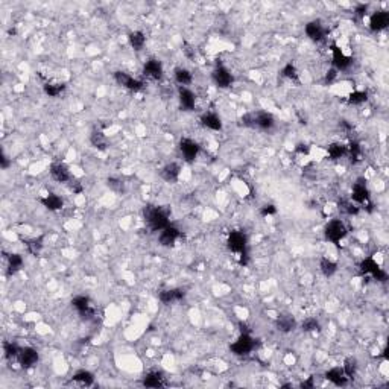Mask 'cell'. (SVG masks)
Instances as JSON below:
<instances>
[{
	"instance_id": "obj_2",
	"label": "cell",
	"mask_w": 389,
	"mask_h": 389,
	"mask_svg": "<svg viewBox=\"0 0 389 389\" xmlns=\"http://www.w3.org/2000/svg\"><path fill=\"white\" fill-rule=\"evenodd\" d=\"M359 270L362 276H371L372 278H376L377 282H382L384 283L388 280V274L386 270L383 268H380V264L377 263L376 258L372 257H366L360 262L359 264Z\"/></svg>"
},
{
	"instance_id": "obj_13",
	"label": "cell",
	"mask_w": 389,
	"mask_h": 389,
	"mask_svg": "<svg viewBox=\"0 0 389 389\" xmlns=\"http://www.w3.org/2000/svg\"><path fill=\"white\" fill-rule=\"evenodd\" d=\"M143 74L152 81H160L163 78V64L158 60H149L143 66Z\"/></svg>"
},
{
	"instance_id": "obj_38",
	"label": "cell",
	"mask_w": 389,
	"mask_h": 389,
	"mask_svg": "<svg viewBox=\"0 0 389 389\" xmlns=\"http://www.w3.org/2000/svg\"><path fill=\"white\" fill-rule=\"evenodd\" d=\"M26 248L30 254L36 256L40 254L42 250H43V238H35V239H30L26 242Z\"/></svg>"
},
{
	"instance_id": "obj_1",
	"label": "cell",
	"mask_w": 389,
	"mask_h": 389,
	"mask_svg": "<svg viewBox=\"0 0 389 389\" xmlns=\"http://www.w3.org/2000/svg\"><path fill=\"white\" fill-rule=\"evenodd\" d=\"M144 220L152 231H162L168 225H170L169 216L160 207H149L148 210H144Z\"/></svg>"
},
{
	"instance_id": "obj_15",
	"label": "cell",
	"mask_w": 389,
	"mask_h": 389,
	"mask_svg": "<svg viewBox=\"0 0 389 389\" xmlns=\"http://www.w3.org/2000/svg\"><path fill=\"white\" fill-rule=\"evenodd\" d=\"M389 26V12L388 11H376L370 17V29L372 32H380Z\"/></svg>"
},
{
	"instance_id": "obj_40",
	"label": "cell",
	"mask_w": 389,
	"mask_h": 389,
	"mask_svg": "<svg viewBox=\"0 0 389 389\" xmlns=\"http://www.w3.org/2000/svg\"><path fill=\"white\" fill-rule=\"evenodd\" d=\"M301 328L304 332H318L321 328V326H320V321L316 318H307V320L302 321Z\"/></svg>"
},
{
	"instance_id": "obj_28",
	"label": "cell",
	"mask_w": 389,
	"mask_h": 389,
	"mask_svg": "<svg viewBox=\"0 0 389 389\" xmlns=\"http://www.w3.org/2000/svg\"><path fill=\"white\" fill-rule=\"evenodd\" d=\"M143 384H144L146 388H160V386L164 384V377H163V374L158 372V371L149 372V374L144 377Z\"/></svg>"
},
{
	"instance_id": "obj_20",
	"label": "cell",
	"mask_w": 389,
	"mask_h": 389,
	"mask_svg": "<svg viewBox=\"0 0 389 389\" xmlns=\"http://www.w3.org/2000/svg\"><path fill=\"white\" fill-rule=\"evenodd\" d=\"M201 125L212 131H220L222 130V120L216 112H204L201 116Z\"/></svg>"
},
{
	"instance_id": "obj_31",
	"label": "cell",
	"mask_w": 389,
	"mask_h": 389,
	"mask_svg": "<svg viewBox=\"0 0 389 389\" xmlns=\"http://www.w3.org/2000/svg\"><path fill=\"white\" fill-rule=\"evenodd\" d=\"M320 269H321V272H322V274H324L326 277H332V276L336 274L338 264H336L333 260L324 257V258H321V262H320Z\"/></svg>"
},
{
	"instance_id": "obj_35",
	"label": "cell",
	"mask_w": 389,
	"mask_h": 389,
	"mask_svg": "<svg viewBox=\"0 0 389 389\" xmlns=\"http://www.w3.org/2000/svg\"><path fill=\"white\" fill-rule=\"evenodd\" d=\"M342 370H344V374H345L348 378H352V377L356 374V371H358V360H356L354 358L345 359V360H344V365H342Z\"/></svg>"
},
{
	"instance_id": "obj_22",
	"label": "cell",
	"mask_w": 389,
	"mask_h": 389,
	"mask_svg": "<svg viewBox=\"0 0 389 389\" xmlns=\"http://www.w3.org/2000/svg\"><path fill=\"white\" fill-rule=\"evenodd\" d=\"M326 378L328 382H332L333 384L336 386H345L348 383V377L344 374V370L340 366H334V368H330L327 372H326Z\"/></svg>"
},
{
	"instance_id": "obj_27",
	"label": "cell",
	"mask_w": 389,
	"mask_h": 389,
	"mask_svg": "<svg viewBox=\"0 0 389 389\" xmlns=\"http://www.w3.org/2000/svg\"><path fill=\"white\" fill-rule=\"evenodd\" d=\"M128 42L134 50H142L146 44V36L142 30H134L128 35Z\"/></svg>"
},
{
	"instance_id": "obj_10",
	"label": "cell",
	"mask_w": 389,
	"mask_h": 389,
	"mask_svg": "<svg viewBox=\"0 0 389 389\" xmlns=\"http://www.w3.org/2000/svg\"><path fill=\"white\" fill-rule=\"evenodd\" d=\"M72 306L78 310V314H80L82 318H87L90 320L92 316H94V310L92 308V304H90V298L86 296V295H78L72 300Z\"/></svg>"
},
{
	"instance_id": "obj_46",
	"label": "cell",
	"mask_w": 389,
	"mask_h": 389,
	"mask_svg": "<svg viewBox=\"0 0 389 389\" xmlns=\"http://www.w3.org/2000/svg\"><path fill=\"white\" fill-rule=\"evenodd\" d=\"M296 152H300V154H308V148L306 146V144H298L296 146Z\"/></svg>"
},
{
	"instance_id": "obj_30",
	"label": "cell",
	"mask_w": 389,
	"mask_h": 389,
	"mask_svg": "<svg viewBox=\"0 0 389 389\" xmlns=\"http://www.w3.org/2000/svg\"><path fill=\"white\" fill-rule=\"evenodd\" d=\"M327 154H328L330 160H339L346 155V146L342 143H332L327 148Z\"/></svg>"
},
{
	"instance_id": "obj_43",
	"label": "cell",
	"mask_w": 389,
	"mask_h": 389,
	"mask_svg": "<svg viewBox=\"0 0 389 389\" xmlns=\"http://www.w3.org/2000/svg\"><path fill=\"white\" fill-rule=\"evenodd\" d=\"M276 213H277V208H276V206H272V204H266V206H263V207L260 208V214H262L263 218L272 216V214H276Z\"/></svg>"
},
{
	"instance_id": "obj_6",
	"label": "cell",
	"mask_w": 389,
	"mask_h": 389,
	"mask_svg": "<svg viewBox=\"0 0 389 389\" xmlns=\"http://www.w3.org/2000/svg\"><path fill=\"white\" fill-rule=\"evenodd\" d=\"M246 234L242 231H231L226 239V246L230 251L236 252V254H242L244 251H246Z\"/></svg>"
},
{
	"instance_id": "obj_18",
	"label": "cell",
	"mask_w": 389,
	"mask_h": 389,
	"mask_svg": "<svg viewBox=\"0 0 389 389\" xmlns=\"http://www.w3.org/2000/svg\"><path fill=\"white\" fill-rule=\"evenodd\" d=\"M180 238V230L172 226V225H168L164 230L160 231V236H158V242L162 246H172L176 239Z\"/></svg>"
},
{
	"instance_id": "obj_5",
	"label": "cell",
	"mask_w": 389,
	"mask_h": 389,
	"mask_svg": "<svg viewBox=\"0 0 389 389\" xmlns=\"http://www.w3.org/2000/svg\"><path fill=\"white\" fill-rule=\"evenodd\" d=\"M352 200L356 202V206L360 207H366L371 212L372 202H371V193L366 187V184L364 181H358L353 186V192H352Z\"/></svg>"
},
{
	"instance_id": "obj_37",
	"label": "cell",
	"mask_w": 389,
	"mask_h": 389,
	"mask_svg": "<svg viewBox=\"0 0 389 389\" xmlns=\"http://www.w3.org/2000/svg\"><path fill=\"white\" fill-rule=\"evenodd\" d=\"M366 100H368V93L366 92H353L346 99V102L350 105H362Z\"/></svg>"
},
{
	"instance_id": "obj_24",
	"label": "cell",
	"mask_w": 389,
	"mask_h": 389,
	"mask_svg": "<svg viewBox=\"0 0 389 389\" xmlns=\"http://www.w3.org/2000/svg\"><path fill=\"white\" fill-rule=\"evenodd\" d=\"M40 202L48 208V210H50V212H58V210H61L62 208V206H64V201H62V198L61 196H58V194H54V193H49V194H46L44 198H42L40 200Z\"/></svg>"
},
{
	"instance_id": "obj_17",
	"label": "cell",
	"mask_w": 389,
	"mask_h": 389,
	"mask_svg": "<svg viewBox=\"0 0 389 389\" xmlns=\"http://www.w3.org/2000/svg\"><path fill=\"white\" fill-rule=\"evenodd\" d=\"M254 124H256V128L263 130V131H269L270 128H274L276 119H274V116L268 111H258V112L254 114Z\"/></svg>"
},
{
	"instance_id": "obj_3",
	"label": "cell",
	"mask_w": 389,
	"mask_h": 389,
	"mask_svg": "<svg viewBox=\"0 0 389 389\" xmlns=\"http://www.w3.org/2000/svg\"><path fill=\"white\" fill-rule=\"evenodd\" d=\"M254 346H256L254 338L248 332H242L240 336L230 345V350H231V353H234L236 356H246L252 352Z\"/></svg>"
},
{
	"instance_id": "obj_33",
	"label": "cell",
	"mask_w": 389,
	"mask_h": 389,
	"mask_svg": "<svg viewBox=\"0 0 389 389\" xmlns=\"http://www.w3.org/2000/svg\"><path fill=\"white\" fill-rule=\"evenodd\" d=\"M64 90H66V84H62V82H48V84L44 86V93H46L49 98H56V96H60Z\"/></svg>"
},
{
	"instance_id": "obj_11",
	"label": "cell",
	"mask_w": 389,
	"mask_h": 389,
	"mask_svg": "<svg viewBox=\"0 0 389 389\" xmlns=\"http://www.w3.org/2000/svg\"><path fill=\"white\" fill-rule=\"evenodd\" d=\"M38 359H40V356H38V352H36L35 348H32V346H24V348H22L20 353H18V358H17L20 366H22V368H26V370L35 366L36 362H38Z\"/></svg>"
},
{
	"instance_id": "obj_29",
	"label": "cell",
	"mask_w": 389,
	"mask_h": 389,
	"mask_svg": "<svg viewBox=\"0 0 389 389\" xmlns=\"http://www.w3.org/2000/svg\"><path fill=\"white\" fill-rule=\"evenodd\" d=\"M73 382H76L81 386H92L94 383V376L87 370H81L73 374Z\"/></svg>"
},
{
	"instance_id": "obj_14",
	"label": "cell",
	"mask_w": 389,
	"mask_h": 389,
	"mask_svg": "<svg viewBox=\"0 0 389 389\" xmlns=\"http://www.w3.org/2000/svg\"><path fill=\"white\" fill-rule=\"evenodd\" d=\"M304 30H306V35L310 38V40H314V42H321V40H324V36H326V29H324V26H322V23L320 20L308 22L306 24Z\"/></svg>"
},
{
	"instance_id": "obj_39",
	"label": "cell",
	"mask_w": 389,
	"mask_h": 389,
	"mask_svg": "<svg viewBox=\"0 0 389 389\" xmlns=\"http://www.w3.org/2000/svg\"><path fill=\"white\" fill-rule=\"evenodd\" d=\"M282 74L286 78V80H290V81H296L298 80V70H296V67L292 62L286 64L282 68Z\"/></svg>"
},
{
	"instance_id": "obj_25",
	"label": "cell",
	"mask_w": 389,
	"mask_h": 389,
	"mask_svg": "<svg viewBox=\"0 0 389 389\" xmlns=\"http://www.w3.org/2000/svg\"><path fill=\"white\" fill-rule=\"evenodd\" d=\"M175 76V81L180 84V87H187L193 82V74L190 70L184 68V67H176L174 72Z\"/></svg>"
},
{
	"instance_id": "obj_21",
	"label": "cell",
	"mask_w": 389,
	"mask_h": 389,
	"mask_svg": "<svg viewBox=\"0 0 389 389\" xmlns=\"http://www.w3.org/2000/svg\"><path fill=\"white\" fill-rule=\"evenodd\" d=\"M50 175L55 181L58 182H67L72 178V174L68 168L64 163H55L50 166Z\"/></svg>"
},
{
	"instance_id": "obj_16",
	"label": "cell",
	"mask_w": 389,
	"mask_h": 389,
	"mask_svg": "<svg viewBox=\"0 0 389 389\" xmlns=\"http://www.w3.org/2000/svg\"><path fill=\"white\" fill-rule=\"evenodd\" d=\"M178 99H180L181 108L186 111H192L194 108V105H196V96H194V93L188 87L178 88Z\"/></svg>"
},
{
	"instance_id": "obj_34",
	"label": "cell",
	"mask_w": 389,
	"mask_h": 389,
	"mask_svg": "<svg viewBox=\"0 0 389 389\" xmlns=\"http://www.w3.org/2000/svg\"><path fill=\"white\" fill-rule=\"evenodd\" d=\"M23 266V257L20 254H10L8 256V270L10 274H16Z\"/></svg>"
},
{
	"instance_id": "obj_4",
	"label": "cell",
	"mask_w": 389,
	"mask_h": 389,
	"mask_svg": "<svg viewBox=\"0 0 389 389\" xmlns=\"http://www.w3.org/2000/svg\"><path fill=\"white\" fill-rule=\"evenodd\" d=\"M346 226L345 224L340 220V219H333L330 220L326 228H324V234H326V239L330 240L332 244H338L340 242L345 236H346Z\"/></svg>"
},
{
	"instance_id": "obj_36",
	"label": "cell",
	"mask_w": 389,
	"mask_h": 389,
	"mask_svg": "<svg viewBox=\"0 0 389 389\" xmlns=\"http://www.w3.org/2000/svg\"><path fill=\"white\" fill-rule=\"evenodd\" d=\"M20 350L22 348L17 344H14V342H5L4 344V353H5L6 359H17Z\"/></svg>"
},
{
	"instance_id": "obj_23",
	"label": "cell",
	"mask_w": 389,
	"mask_h": 389,
	"mask_svg": "<svg viewBox=\"0 0 389 389\" xmlns=\"http://www.w3.org/2000/svg\"><path fill=\"white\" fill-rule=\"evenodd\" d=\"M181 174V168L178 163H168L163 169H162V178L168 182H176Z\"/></svg>"
},
{
	"instance_id": "obj_32",
	"label": "cell",
	"mask_w": 389,
	"mask_h": 389,
	"mask_svg": "<svg viewBox=\"0 0 389 389\" xmlns=\"http://www.w3.org/2000/svg\"><path fill=\"white\" fill-rule=\"evenodd\" d=\"M346 155L350 158H352V162H359L360 160V157H362V148H360V144L358 143V142H354V140H352L348 143V146H346Z\"/></svg>"
},
{
	"instance_id": "obj_42",
	"label": "cell",
	"mask_w": 389,
	"mask_h": 389,
	"mask_svg": "<svg viewBox=\"0 0 389 389\" xmlns=\"http://www.w3.org/2000/svg\"><path fill=\"white\" fill-rule=\"evenodd\" d=\"M92 143H93V146L98 148V149H105V138H104V136L99 134V132H94V134L92 136Z\"/></svg>"
},
{
	"instance_id": "obj_7",
	"label": "cell",
	"mask_w": 389,
	"mask_h": 389,
	"mask_svg": "<svg viewBox=\"0 0 389 389\" xmlns=\"http://www.w3.org/2000/svg\"><path fill=\"white\" fill-rule=\"evenodd\" d=\"M332 54H333V68L338 70V72H346L350 67L353 66V58L348 56L344 54V50L336 46V44H332Z\"/></svg>"
},
{
	"instance_id": "obj_41",
	"label": "cell",
	"mask_w": 389,
	"mask_h": 389,
	"mask_svg": "<svg viewBox=\"0 0 389 389\" xmlns=\"http://www.w3.org/2000/svg\"><path fill=\"white\" fill-rule=\"evenodd\" d=\"M339 208H340L344 213L350 214V216H353V214H358V213H359V207H358L356 204H353V202H350V201H340V202H339Z\"/></svg>"
},
{
	"instance_id": "obj_8",
	"label": "cell",
	"mask_w": 389,
	"mask_h": 389,
	"mask_svg": "<svg viewBox=\"0 0 389 389\" xmlns=\"http://www.w3.org/2000/svg\"><path fill=\"white\" fill-rule=\"evenodd\" d=\"M114 80H116V82H118L119 86H122V87H125V88H128L131 92H138L144 86L143 81L136 80V78H132L131 74H128L125 72H120V70L114 73Z\"/></svg>"
},
{
	"instance_id": "obj_45",
	"label": "cell",
	"mask_w": 389,
	"mask_h": 389,
	"mask_svg": "<svg viewBox=\"0 0 389 389\" xmlns=\"http://www.w3.org/2000/svg\"><path fill=\"white\" fill-rule=\"evenodd\" d=\"M336 78H338V70L332 68V70H328L327 74H326V82H327V84H332V82L336 80Z\"/></svg>"
},
{
	"instance_id": "obj_12",
	"label": "cell",
	"mask_w": 389,
	"mask_h": 389,
	"mask_svg": "<svg viewBox=\"0 0 389 389\" xmlns=\"http://www.w3.org/2000/svg\"><path fill=\"white\" fill-rule=\"evenodd\" d=\"M180 150H181V154H182L184 160L188 162V163H192V162H194V158L198 157V154H200V144L194 142V140H192V138H182V140L180 142Z\"/></svg>"
},
{
	"instance_id": "obj_19",
	"label": "cell",
	"mask_w": 389,
	"mask_h": 389,
	"mask_svg": "<svg viewBox=\"0 0 389 389\" xmlns=\"http://www.w3.org/2000/svg\"><path fill=\"white\" fill-rule=\"evenodd\" d=\"M184 296H186V290H184V289H180V288H175V289L162 290L160 295H158V300H160L163 304H174V302L181 301Z\"/></svg>"
},
{
	"instance_id": "obj_26",
	"label": "cell",
	"mask_w": 389,
	"mask_h": 389,
	"mask_svg": "<svg viewBox=\"0 0 389 389\" xmlns=\"http://www.w3.org/2000/svg\"><path fill=\"white\" fill-rule=\"evenodd\" d=\"M276 326H277V328H278L282 333H289V332H292V330L295 328L296 321H295L290 315H282V316L277 318Z\"/></svg>"
},
{
	"instance_id": "obj_44",
	"label": "cell",
	"mask_w": 389,
	"mask_h": 389,
	"mask_svg": "<svg viewBox=\"0 0 389 389\" xmlns=\"http://www.w3.org/2000/svg\"><path fill=\"white\" fill-rule=\"evenodd\" d=\"M354 12H356V16H358L359 18H364V17L366 16V12H368V5H365V4L358 5L356 10H354Z\"/></svg>"
},
{
	"instance_id": "obj_9",
	"label": "cell",
	"mask_w": 389,
	"mask_h": 389,
	"mask_svg": "<svg viewBox=\"0 0 389 389\" xmlns=\"http://www.w3.org/2000/svg\"><path fill=\"white\" fill-rule=\"evenodd\" d=\"M212 78L213 81L218 87L220 88H228L231 87L232 81H234V78H232V74L230 73V70L224 66H218L213 72H212Z\"/></svg>"
}]
</instances>
